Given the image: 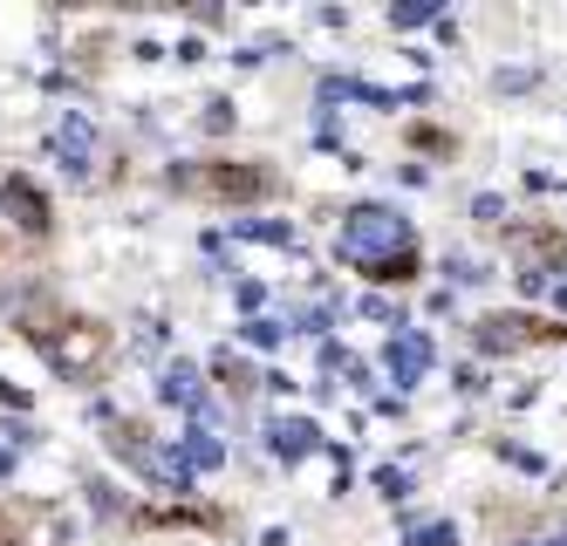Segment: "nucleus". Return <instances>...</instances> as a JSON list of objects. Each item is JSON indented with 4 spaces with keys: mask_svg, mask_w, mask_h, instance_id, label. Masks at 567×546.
Masks as SVG:
<instances>
[{
    "mask_svg": "<svg viewBox=\"0 0 567 546\" xmlns=\"http://www.w3.org/2000/svg\"><path fill=\"white\" fill-rule=\"evenodd\" d=\"M342 260L370 267L377 280H411L417 274V239L396 205H355L342 219Z\"/></svg>",
    "mask_w": 567,
    "mask_h": 546,
    "instance_id": "1",
    "label": "nucleus"
},
{
    "mask_svg": "<svg viewBox=\"0 0 567 546\" xmlns=\"http://www.w3.org/2000/svg\"><path fill=\"white\" fill-rule=\"evenodd\" d=\"M172 192L213 198V205H260L288 192V178L254 157H192V164H172Z\"/></svg>",
    "mask_w": 567,
    "mask_h": 546,
    "instance_id": "2",
    "label": "nucleus"
},
{
    "mask_svg": "<svg viewBox=\"0 0 567 546\" xmlns=\"http://www.w3.org/2000/svg\"><path fill=\"white\" fill-rule=\"evenodd\" d=\"M28 342L49 356V369H55V375L83 383V375H96V369H103V356H110V328H96V321H83V315H62V321H42V315H34Z\"/></svg>",
    "mask_w": 567,
    "mask_h": 546,
    "instance_id": "3",
    "label": "nucleus"
},
{
    "mask_svg": "<svg viewBox=\"0 0 567 546\" xmlns=\"http://www.w3.org/2000/svg\"><path fill=\"white\" fill-rule=\"evenodd\" d=\"M547 334H567V328H547L534 315H485V321H472V349L506 356V349H526V342H547Z\"/></svg>",
    "mask_w": 567,
    "mask_h": 546,
    "instance_id": "4",
    "label": "nucleus"
},
{
    "mask_svg": "<svg viewBox=\"0 0 567 546\" xmlns=\"http://www.w3.org/2000/svg\"><path fill=\"white\" fill-rule=\"evenodd\" d=\"M0 213H8L21 233H34V239H49V226H55V205H49V192L34 185L28 172H8V178H0Z\"/></svg>",
    "mask_w": 567,
    "mask_h": 546,
    "instance_id": "5",
    "label": "nucleus"
},
{
    "mask_svg": "<svg viewBox=\"0 0 567 546\" xmlns=\"http://www.w3.org/2000/svg\"><path fill=\"white\" fill-rule=\"evenodd\" d=\"M116 451L124 457H137V472H151L165 492H185V478H192V457L185 451H165V444H137V431L131 424H116Z\"/></svg>",
    "mask_w": 567,
    "mask_h": 546,
    "instance_id": "6",
    "label": "nucleus"
},
{
    "mask_svg": "<svg viewBox=\"0 0 567 546\" xmlns=\"http://www.w3.org/2000/svg\"><path fill=\"white\" fill-rule=\"evenodd\" d=\"M49 151L69 164V172H90V164H96V123L83 110H62V123L49 131Z\"/></svg>",
    "mask_w": 567,
    "mask_h": 546,
    "instance_id": "7",
    "label": "nucleus"
},
{
    "mask_svg": "<svg viewBox=\"0 0 567 546\" xmlns=\"http://www.w3.org/2000/svg\"><path fill=\"white\" fill-rule=\"evenodd\" d=\"M424 369H431V334H411V328H403L396 342H390V375L411 390V383H424Z\"/></svg>",
    "mask_w": 567,
    "mask_h": 546,
    "instance_id": "8",
    "label": "nucleus"
},
{
    "mask_svg": "<svg viewBox=\"0 0 567 546\" xmlns=\"http://www.w3.org/2000/svg\"><path fill=\"white\" fill-rule=\"evenodd\" d=\"M315 444H321V431L308 424V416H280V424H274V451L280 457H308Z\"/></svg>",
    "mask_w": 567,
    "mask_h": 546,
    "instance_id": "9",
    "label": "nucleus"
},
{
    "mask_svg": "<svg viewBox=\"0 0 567 546\" xmlns=\"http://www.w3.org/2000/svg\"><path fill=\"white\" fill-rule=\"evenodd\" d=\"M165 396H172V403H198V369H192V362H178V369L165 375Z\"/></svg>",
    "mask_w": 567,
    "mask_h": 546,
    "instance_id": "10",
    "label": "nucleus"
},
{
    "mask_svg": "<svg viewBox=\"0 0 567 546\" xmlns=\"http://www.w3.org/2000/svg\"><path fill=\"white\" fill-rule=\"evenodd\" d=\"M185 457H192V465H206V472H213L219 457H226V444H219V437H206V431H198V437L185 444Z\"/></svg>",
    "mask_w": 567,
    "mask_h": 546,
    "instance_id": "11",
    "label": "nucleus"
},
{
    "mask_svg": "<svg viewBox=\"0 0 567 546\" xmlns=\"http://www.w3.org/2000/svg\"><path fill=\"white\" fill-rule=\"evenodd\" d=\"M377 485H383L390 498H403V492H411V478H403V472H377Z\"/></svg>",
    "mask_w": 567,
    "mask_h": 546,
    "instance_id": "12",
    "label": "nucleus"
},
{
    "mask_svg": "<svg viewBox=\"0 0 567 546\" xmlns=\"http://www.w3.org/2000/svg\"><path fill=\"white\" fill-rule=\"evenodd\" d=\"M0 403H8V410H28V390H14L8 375H0Z\"/></svg>",
    "mask_w": 567,
    "mask_h": 546,
    "instance_id": "13",
    "label": "nucleus"
},
{
    "mask_svg": "<svg viewBox=\"0 0 567 546\" xmlns=\"http://www.w3.org/2000/svg\"><path fill=\"white\" fill-rule=\"evenodd\" d=\"M417 546H452V526H431V533H417Z\"/></svg>",
    "mask_w": 567,
    "mask_h": 546,
    "instance_id": "14",
    "label": "nucleus"
},
{
    "mask_svg": "<svg viewBox=\"0 0 567 546\" xmlns=\"http://www.w3.org/2000/svg\"><path fill=\"white\" fill-rule=\"evenodd\" d=\"M540 546H567V519H560V533H554V539H540Z\"/></svg>",
    "mask_w": 567,
    "mask_h": 546,
    "instance_id": "15",
    "label": "nucleus"
},
{
    "mask_svg": "<svg viewBox=\"0 0 567 546\" xmlns=\"http://www.w3.org/2000/svg\"><path fill=\"white\" fill-rule=\"evenodd\" d=\"M554 308H567V280H560V287H554Z\"/></svg>",
    "mask_w": 567,
    "mask_h": 546,
    "instance_id": "16",
    "label": "nucleus"
},
{
    "mask_svg": "<svg viewBox=\"0 0 567 546\" xmlns=\"http://www.w3.org/2000/svg\"><path fill=\"white\" fill-rule=\"evenodd\" d=\"M8 472H14V457H8V451H0V478H8Z\"/></svg>",
    "mask_w": 567,
    "mask_h": 546,
    "instance_id": "17",
    "label": "nucleus"
}]
</instances>
